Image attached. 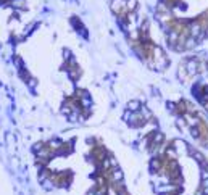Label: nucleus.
I'll return each instance as SVG.
<instances>
[{"instance_id":"nucleus-1","label":"nucleus","mask_w":208,"mask_h":195,"mask_svg":"<svg viewBox=\"0 0 208 195\" xmlns=\"http://www.w3.org/2000/svg\"><path fill=\"white\" fill-rule=\"evenodd\" d=\"M186 68H187V73H189V74H195V73H197V68H198L197 60L187 61V63H186Z\"/></svg>"},{"instance_id":"nucleus-2","label":"nucleus","mask_w":208,"mask_h":195,"mask_svg":"<svg viewBox=\"0 0 208 195\" xmlns=\"http://www.w3.org/2000/svg\"><path fill=\"white\" fill-rule=\"evenodd\" d=\"M184 118H186V123L191 126V127H197V126H198V119H197V118H192L189 113H186Z\"/></svg>"},{"instance_id":"nucleus-3","label":"nucleus","mask_w":208,"mask_h":195,"mask_svg":"<svg viewBox=\"0 0 208 195\" xmlns=\"http://www.w3.org/2000/svg\"><path fill=\"white\" fill-rule=\"evenodd\" d=\"M195 44H197V39L195 37H187V40H186V44H184V49H191V47H195Z\"/></svg>"},{"instance_id":"nucleus-4","label":"nucleus","mask_w":208,"mask_h":195,"mask_svg":"<svg viewBox=\"0 0 208 195\" xmlns=\"http://www.w3.org/2000/svg\"><path fill=\"white\" fill-rule=\"evenodd\" d=\"M191 136H194L195 139H198V137H200V129H198V127H192L191 129Z\"/></svg>"},{"instance_id":"nucleus-5","label":"nucleus","mask_w":208,"mask_h":195,"mask_svg":"<svg viewBox=\"0 0 208 195\" xmlns=\"http://www.w3.org/2000/svg\"><path fill=\"white\" fill-rule=\"evenodd\" d=\"M202 179H208V169H202Z\"/></svg>"},{"instance_id":"nucleus-6","label":"nucleus","mask_w":208,"mask_h":195,"mask_svg":"<svg viewBox=\"0 0 208 195\" xmlns=\"http://www.w3.org/2000/svg\"><path fill=\"white\" fill-rule=\"evenodd\" d=\"M202 187H208V179H202Z\"/></svg>"}]
</instances>
